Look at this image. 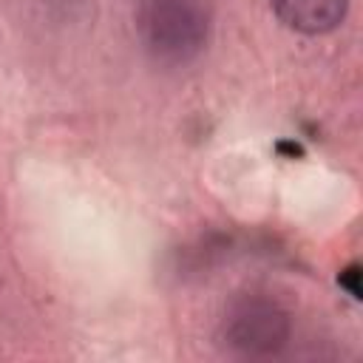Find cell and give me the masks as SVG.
I'll list each match as a JSON object with an SVG mask.
<instances>
[{"label": "cell", "mask_w": 363, "mask_h": 363, "mask_svg": "<svg viewBox=\"0 0 363 363\" xmlns=\"http://www.w3.org/2000/svg\"><path fill=\"white\" fill-rule=\"evenodd\" d=\"M278 150H281V153L286 150V153H292V156H301V153H303V150H301L295 142H278Z\"/></svg>", "instance_id": "cell-5"}, {"label": "cell", "mask_w": 363, "mask_h": 363, "mask_svg": "<svg viewBox=\"0 0 363 363\" xmlns=\"http://www.w3.org/2000/svg\"><path fill=\"white\" fill-rule=\"evenodd\" d=\"M360 264H349V267H343L340 269V275H337V284H340V289H346L354 301H360V295H363V286H360Z\"/></svg>", "instance_id": "cell-4"}, {"label": "cell", "mask_w": 363, "mask_h": 363, "mask_svg": "<svg viewBox=\"0 0 363 363\" xmlns=\"http://www.w3.org/2000/svg\"><path fill=\"white\" fill-rule=\"evenodd\" d=\"M278 20L301 34H326L346 17L349 0H269Z\"/></svg>", "instance_id": "cell-3"}, {"label": "cell", "mask_w": 363, "mask_h": 363, "mask_svg": "<svg viewBox=\"0 0 363 363\" xmlns=\"http://www.w3.org/2000/svg\"><path fill=\"white\" fill-rule=\"evenodd\" d=\"M289 337V315L281 303L264 295H244L238 298L224 320H221V340L230 352L244 357H264L275 354Z\"/></svg>", "instance_id": "cell-2"}, {"label": "cell", "mask_w": 363, "mask_h": 363, "mask_svg": "<svg viewBox=\"0 0 363 363\" xmlns=\"http://www.w3.org/2000/svg\"><path fill=\"white\" fill-rule=\"evenodd\" d=\"M136 31L156 62L184 65L204 48L210 23L199 0H142Z\"/></svg>", "instance_id": "cell-1"}]
</instances>
